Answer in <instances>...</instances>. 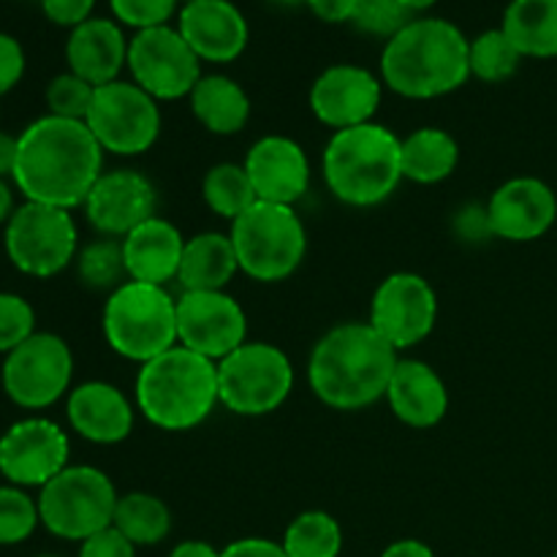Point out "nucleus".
<instances>
[{
  "label": "nucleus",
  "instance_id": "nucleus-1",
  "mask_svg": "<svg viewBox=\"0 0 557 557\" xmlns=\"http://www.w3.org/2000/svg\"><path fill=\"white\" fill-rule=\"evenodd\" d=\"M101 174L103 150L82 120L44 114L20 134L11 183L25 201L74 210Z\"/></svg>",
  "mask_w": 557,
  "mask_h": 557
},
{
  "label": "nucleus",
  "instance_id": "nucleus-2",
  "mask_svg": "<svg viewBox=\"0 0 557 557\" xmlns=\"http://www.w3.org/2000/svg\"><path fill=\"white\" fill-rule=\"evenodd\" d=\"M400 351L368 321H346L324 332L308 359L310 392L335 411H362L386 400Z\"/></svg>",
  "mask_w": 557,
  "mask_h": 557
},
{
  "label": "nucleus",
  "instance_id": "nucleus-3",
  "mask_svg": "<svg viewBox=\"0 0 557 557\" xmlns=\"http://www.w3.org/2000/svg\"><path fill=\"white\" fill-rule=\"evenodd\" d=\"M471 38L449 20L413 16L381 52V79L392 92L411 101L449 96L471 76Z\"/></svg>",
  "mask_w": 557,
  "mask_h": 557
},
{
  "label": "nucleus",
  "instance_id": "nucleus-4",
  "mask_svg": "<svg viewBox=\"0 0 557 557\" xmlns=\"http://www.w3.org/2000/svg\"><path fill=\"white\" fill-rule=\"evenodd\" d=\"M136 411L158 430L188 433L221 406L218 364L183 346L139 364L134 384Z\"/></svg>",
  "mask_w": 557,
  "mask_h": 557
},
{
  "label": "nucleus",
  "instance_id": "nucleus-5",
  "mask_svg": "<svg viewBox=\"0 0 557 557\" xmlns=\"http://www.w3.org/2000/svg\"><path fill=\"white\" fill-rule=\"evenodd\" d=\"M324 183L341 205L379 207L400 188V136L381 123L335 131L324 147Z\"/></svg>",
  "mask_w": 557,
  "mask_h": 557
},
{
  "label": "nucleus",
  "instance_id": "nucleus-6",
  "mask_svg": "<svg viewBox=\"0 0 557 557\" xmlns=\"http://www.w3.org/2000/svg\"><path fill=\"white\" fill-rule=\"evenodd\" d=\"M107 346L128 362L145 364L177 343V297L166 286L128 281L107 297L101 315Z\"/></svg>",
  "mask_w": 557,
  "mask_h": 557
},
{
  "label": "nucleus",
  "instance_id": "nucleus-7",
  "mask_svg": "<svg viewBox=\"0 0 557 557\" xmlns=\"http://www.w3.org/2000/svg\"><path fill=\"white\" fill-rule=\"evenodd\" d=\"M243 275L259 283L288 281L308 256V232L294 207L256 201L228 232Z\"/></svg>",
  "mask_w": 557,
  "mask_h": 557
},
{
  "label": "nucleus",
  "instance_id": "nucleus-8",
  "mask_svg": "<svg viewBox=\"0 0 557 557\" xmlns=\"http://www.w3.org/2000/svg\"><path fill=\"white\" fill-rule=\"evenodd\" d=\"M117 487L96 466H69L38 493L41 525L63 542H85L112 528Z\"/></svg>",
  "mask_w": 557,
  "mask_h": 557
},
{
  "label": "nucleus",
  "instance_id": "nucleus-9",
  "mask_svg": "<svg viewBox=\"0 0 557 557\" xmlns=\"http://www.w3.org/2000/svg\"><path fill=\"white\" fill-rule=\"evenodd\" d=\"M294 364L281 346L248 341L218 362L221 406L237 417H267L288 400Z\"/></svg>",
  "mask_w": 557,
  "mask_h": 557
},
{
  "label": "nucleus",
  "instance_id": "nucleus-10",
  "mask_svg": "<svg viewBox=\"0 0 557 557\" xmlns=\"http://www.w3.org/2000/svg\"><path fill=\"white\" fill-rule=\"evenodd\" d=\"M3 245L9 261L22 275L47 281L76 261L79 228L71 210L25 201L5 223Z\"/></svg>",
  "mask_w": 557,
  "mask_h": 557
},
{
  "label": "nucleus",
  "instance_id": "nucleus-11",
  "mask_svg": "<svg viewBox=\"0 0 557 557\" xmlns=\"http://www.w3.org/2000/svg\"><path fill=\"white\" fill-rule=\"evenodd\" d=\"M85 125L103 152L134 158L156 147L163 117L150 92L131 79H114L96 87Z\"/></svg>",
  "mask_w": 557,
  "mask_h": 557
},
{
  "label": "nucleus",
  "instance_id": "nucleus-12",
  "mask_svg": "<svg viewBox=\"0 0 557 557\" xmlns=\"http://www.w3.org/2000/svg\"><path fill=\"white\" fill-rule=\"evenodd\" d=\"M74 381V354L54 332H36L5 354L0 384L5 397L25 411H44L69 397Z\"/></svg>",
  "mask_w": 557,
  "mask_h": 557
},
{
  "label": "nucleus",
  "instance_id": "nucleus-13",
  "mask_svg": "<svg viewBox=\"0 0 557 557\" xmlns=\"http://www.w3.org/2000/svg\"><path fill=\"white\" fill-rule=\"evenodd\" d=\"M131 82L156 101H180L194 92L201 79V60L190 49L177 25L136 30L128 44Z\"/></svg>",
  "mask_w": 557,
  "mask_h": 557
},
{
  "label": "nucleus",
  "instance_id": "nucleus-14",
  "mask_svg": "<svg viewBox=\"0 0 557 557\" xmlns=\"http://www.w3.org/2000/svg\"><path fill=\"white\" fill-rule=\"evenodd\" d=\"M368 324L397 351L424 343L438 324L433 283L417 272H392L375 288Z\"/></svg>",
  "mask_w": 557,
  "mask_h": 557
},
{
  "label": "nucleus",
  "instance_id": "nucleus-15",
  "mask_svg": "<svg viewBox=\"0 0 557 557\" xmlns=\"http://www.w3.org/2000/svg\"><path fill=\"white\" fill-rule=\"evenodd\" d=\"M177 343L218 364L248 343V315L228 292H183L177 297Z\"/></svg>",
  "mask_w": 557,
  "mask_h": 557
},
{
  "label": "nucleus",
  "instance_id": "nucleus-16",
  "mask_svg": "<svg viewBox=\"0 0 557 557\" xmlns=\"http://www.w3.org/2000/svg\"><path fill=\"white\" fill-rule=\"evenodd\" d=\"M71 441L58 422L30 417L0 435V476L14 487H38L69 468Z\"/></svg>",
  "mask_w": 557,
  "mask_h": 557
},
{
  "label": "nucleus",
  "instance_id": "nucleus-17",
  "mask_svg": "<svg viewBox=\"0 0 557 557\" xmlns=\"http://www.w3.org/2000/svg\"><path fill=\"white\" fill-rule=\"evenodd\" d=\"M384 98V79L357 63H335L310 85V112L321 125L335 131L373 123Z\"/></svg>",
  "mask_w": 557,
  "mask_h": 557
},
{
  "label": "nucleus",
  "instance_id": "nucleus-18",
  "mask_svg": "<svg viewBox=\"0 0 557 557\" xmlns=\"http://www.w3.org/2000/svg\"><path fill=\"white\" fill-rule=\"evenodd\" d=\"M85 218L101 237L123 239L158 215V194L136 169H112L96 180L85 199Z\"/></svg>",
  "mask_w": 557,
  "mask_h": 557
},
{
  "label": "nucleus",
  "instance_id": "nucleus-19",
  "mask_svg": "<svg viewBox=\"0 0 557 557\" xmlns=\"http://www.w3.org/2000/svg\"><path fill=\"white\" fill-rule=\"evenodd\" d=\"M487 215L495 239L504 243H536L557 221V196L544 180L511 177L493 190Z\"/></svg>",
  "mask_w": 557,
  "mask_h": 557
},
{
  "label": "nucleus",
  "instance_id": "nucleus-20",
  "mask_svg": "<svg viewBox=\"0 0 557 557\" xmlns=\"http://www.w3.org/2000/svg\"><path fill=\"white\" fill-rule=\"evenodd\" d=\"M243 166L259 201L294 207L310 188L308 152L292 136H261L248 150Z\"/></svg>",
  "mask_w": 557,
  "mask_h": 557
},
{
  "label": "nucleus",
  "instance_id": "nucleus-21",
  "mask_svg": "<svg viewBox=\"0 0 557 557\" xmlns=\"http://www.w3.org/2000/svg\"><path fill=\"white\" fill-rule=\"evenodd\" d=\"M177 30L201 63H232L250 38L248 20L232 0H188L177 14Z\"/></svg>",
  "mask_w": 557,
  "mask_h": 557
},
{
  "label": "nucleus",
  "instance_id": "nucleus-22",
  "mask_svg": "<svg viewBox=\"0 0 557 557\" xmlns=\"http://www.w3.org/2000/svg\"><path fill=\"white\" fill-rule=\"evenodd\" d=\"M65 419L79 438L96 446H114L134 433L136 403L107 381H85L65 397Z\"/></svg>",
  "mask_w": 557,
  "mask_h": 557
},
{
  "label": "nucleus",
  "instance_id": "nucleus-23",
  "mask_svg": "<svg viewBox=\"0 0 557 557\" xmlns=\"http://www.w3.org/2000/svg\"><path fill=\"white\" fill-rule=\"evenodd\" d=\"M128 44L123 25L107 16H90L82 25L71 27L65 41V63L69 71L90 82L92 87L109 85L123 79V69H128Z\"/></svg>",
  "mask_w": 557,
  "mask_h": 557
},
{
  "label": "nucleus",
  "instance_id": "nucleus-24",
  "mask_svg": "<svg viewBox=\"0 0 557 557\" xmlns=\"http://www.w3.org/2000/svg\"><path fill=\"white\" fill-rule=\"evenodd\" d=\"M386 403L406 428L430 430L444 422L449 411V389L433 364L400 357L389 381Z\"/></svg>",
  "mask_w": 557,
  "mask_h": 557
},
{
  "label": "nucleus",
  "instance_id": "nucleus-25",
  "mask_svg": "<svg viewBox=\"0 0 557 557\" xmlns=\"http://www.w3.org/2000/svg\"><path fill=\"white\" fill-rule=\"evenodd\" d=\"M120 243H123L128 281L150 283V286H169L177 281L185 237L172 221L161 215L150 218Z\"/></svg>",
  "mask_w": 557,
  "mask_h": 557
},
{
  "label": "nucleus",
  "instance_id": "nucleus-26",
  "mask_svg": "<svg viewBox=\"0 0 557 557\" xmlns=\"http://www.w3.org/2000/svg\"><path fill=\"white\" fill-rule=\"evenodd\" d=\"M239 272L237 253L228 234L201 232L185 239L177 283L183 292H226Z\"/></svg>",
  "mask_w": 557,
  "mask_h": 557
},
{
  "label": "nucleus",
  "instance_id": "nucleus-27",
  "mask_svg": "<svg viewBox=\"0 0 557 557\" xmlns=\"http://www.w3.org/2000/svg\"><path fill=\"white\" fill-rule=\"evenodd\" d=\"M190 112L201 128L215 136H234L250 123V96L226 74H205L188 96Z\"/></svg>",
  "mask_w": 557,
  "mask_h": 557
},
{
  "label": "nucleus",
  "instance_id": "nucleus-28",
  "mask_svg": "<svg viewBox=\"0 0 557 557\" xmlns=\"http://www.w3.org/2000/svg\"><path fill=\"white\" fill-rule=\"evenodd\" d=\"M403 180L417 185H438L457 172L460 145L455 136L438 125H424L400 139Z\"/></svg>",
  "mask_w": 557,
  "mask_h": 557
},
{
  "label": "nucleus",
  "instance_id": "nucleus-29",
  "mask_svg": "<svg viewBox=\"0 0 557 557\" xmlns=\"http://www.w3.org/2000/svg\"><path fill=\"white\" fill-rule=\"evenodd\" d=\"M500 27L522 58H557V0H511Z\"/></svg>",
  "mask_w": 557,
  "mask_h": 557
},
{
  "label": "nucleus",
  "instance_id": "nucleus-30",
  "mask_svg": "<svg viewBox=\"0 0 557 557\" xmlns=\"http://www.w3.org/2000/svg\"><path fill=\"white\" fill-rule=\"evenodd\" d=\"M174 517L166 500L152 493H125L117 498L112 528H117L134 547H156L172 533Z\"/></svg>",
  "mask_w": 557,
  "mask_h": 557
},
{
  "label": "nucleus",
  "instance_id": "nucleus-31",
  "mask_svg": "<svg viewBox=\"0 0 557 557\" xmlns=\"http://www.w3.org/2000/svg\"><path fill=\"white\" fill-rule=\"evenodd\" d=\"M201 199L215 215L237 221L259 201L243 163H215L201 180Z\"/></svg>",
  "mask_w": 557,
  "mask_h": 557
},
{
  "label": "nucleus",
  "instance_id": "nucleus-32",
  "mask_svg": "<svg viewBox=\"0 0 557 557\" xmlns=\"http://www.w3.org/2000/svg\"><path fill=\"white\" fill-rule=\"evenodd\" d=\"M281 547L288 557H341L343 528L330 511H302L288 522Z\"/></svg>",
  "mask_w": 557,
  "mask_h": 557
},
{
  "label": "nucleus",
  "instance_id": "nucleus-33",
  "mask_svg": "<svg viewBox=\"0 0 557 557\" xmlns=\"http://www.w3.org/2000/svg\"><path fill=\"white\" fill-rule=\"evenodd\" d=\"M76 275L79 283L90 292H109L128 283V272H125V256L123 243L112 237H101L87 243L76 253Z\"/></svg>",
  "mask_w": 557,
  "mask_h": 557
},
{
  "label": "nucleus",
  "instance_id": "nucleus-34",
  "mask_svg": "<svg viewBox=\"0 0 557 557\" xmlns=\"http://www.w3.org/2000/svg\"><path fill=\"white\" fill-rule=\"evenodd\" d=\"M522 60L525 58H522L520 49L511 44V38L506 36L504 27H490V30L479 33L476 38H471V47H468L471 76L490 82V85L511 79V76L520 71Z\"/></svg>",
  "mask_w": 557,
  "mask_h": 557
},
{
  "label": "nucleus",
  "instance_id": "nucleus-35",
  "mask_svg": "<svg viewBox=\"0 0 557 557\" xmlns=\"http://www.w3.org/2000/svg\"><path fill=\"white\" fill-rule=\"evenodd\" d=\"M41 525L38 500L27 495V490L3 484L0 487V547H14L27 542Z\"/></svg>",
  "mask_w": 557,
  "mask_h": 557
},
{
  "label": "nucleus",
  "instance_id": "nucleus-36",
  "mask_svg": "<svg viewBox=\"0 0 557 557\" xmlns=\"http://www.w3.org/2000/svg\"><path fill=\"white\" fill-rule=\"evenodd\" d=\"M92 96H96V87L90 82L76 76L74 71H65V74H58L47 85L49 114L63 120H82L85 123Z\"/></svg>",
  "mask_w": 557,
  "mask_h": 557
},
{
  "label": "nucleus",
  "instance_id": "nucleus-37",
  "mask_svg": "<svg viewBox=\"0 0 557 557\" xmlns=\"http://www.w3.org/2000/svg\"><path fill=\"white\" fill-rule=\"evenodd\" d=\"M411 20L413 14L403 5V0H357V11H354L351 16V25L357 27V30L389 41V38L397 36Z\"/></svg>",
  "mask_w": 557,
  "mask_h": 557
},
{
  "label": "nucleus",
  "instance_id": "nucleus-38",
  "mask_svg": "<svg viewBox=\"0 0 557 557\" xmlns=\"http://www.w3.org/2000/svg\"><path fill=\"white\" fill-rule=\"evenodd\" d=\"M36 335V310L25 297L0 292V354H11L16 346Z\"/></svg>",
  "mask_w": 557,
  "mask_h": 557
},
{
  "label": "nucleus",
  "instance_id": "nucleus-39",
  "mask_svg": "<svg viewBox=\"0 0 557 557\" xmlns=\"http://www.w3.org/2000/svg\"><path fill=\"white\" fill-rule=\"evenodd\" d=\"M177 3L180 0H109L114 20L123 27H134V33L169 25L172 16L180 14Z\"/></svg>",
  "mask_w": 557,
  "mask_h": 557
},
{
  "label": "nucleus",
  "instance_id": "nucleus-40",
  "mask_svg": "<svg viewBox=\"0 0 557 557\" xmlns=\"http://www.w3.org/2000/svg\"><path fill=\"white\" fill-rule=\"evenodd\" d=\"M451 232H455V237L466 245H484L490 243V239H495L493 223H490L487 215V201H484V205H476V201L462 205L460 210L451 215Z\"/></svg>",
  "mask_w": 557,
  "mask_h": 557
},
{
  "label": "nucleus",
  "instance_id": "nucleus-41",
  "mask_svg": "<svg viewBox=\"0 0 557 557\" xmlns=\"http://www.w3.org/2000/svg\"><path fill=\"white\" fill-rule=\"evenodd\" d=\"M25 49L11 33H0V96L14 90L25 76Z\"/></svg>",
  "mask_w": 557,
  "mask_h": 557
},
{
  "label": "nucleus",
  "instance_id": "nucleus-42",
  "mask_svg": "<svg viewBox=\"0 0 557 557\" xmlns=\"http://www.w3.org/2000/svg\"><path fill=\"white\" fill-rule=\"evenodd\" d=\"M76 557H136V547L117 528H107V531L85 539Z\"/></svg>",
  "mask_w": 557,
  "mask_h": 557
},
{
  "label": "nucleus",
  "instance_id": "nucleus-43",
  "mask_svg": "<svg viewBox=\"0 0 557 557\" xmlns=\"http://www.w3.org/2000/svg\"><path fill=\"white\" fill-rule=\"evenodd\" d=\"M92 5H96V0H41L47 20L63 27H76L85 20H90Z\"/></svg>",
  "mask_w": 557,
  "mask_h": 557
},
{
  "label": "nucleus",
  "instance_id": "nucleus-44",
  "mask_svg": "<svg viewBox=\"0 0 557 557\" xmlns=\"http://www.w3.org/2000/svg\"><path fill=\"white\" fill-rule=\"evenodd\" d=\"M221 557H288L286 549L281 547V542H272V539H237L228 547L221 549Z\"/></svg>",
  "mask_w": 557,
  "mask_h": 557
},
{
  "label": "nucleus",
  "instance_id": "nucleus-45",
  "mask_svg": "<svg viewBox=\"0 0 557 557\" xmlns=\"http://www.w3.org/2000/svg\"><path fill=\"white\" fill-rule=\"evenodd\" d=\"M305 5L319 20L332 22V25H337V22H351L354 11H357V0H305Z\"/></svg>",
  "mask_w": 557,
  "mask_h": 557
},
{
  "label": "nucleus",
  "instance_id": "nucleus-46",
  "mask_svg": "<svg viewBox=\"0 0 557 557\" xmlns=\"http://www.w3.org/2000/svg\"><path fill=\"white\" fill-rule=\"evenodd\" d=\"M16 150H20V136L0 131V177L3 180L14 177Z\"/></svg>",
  "mask_w": 557,
  "mask_h": 557
},
{
  "label": "nucleus",
  "instance_id": "nucleus-47",
  "mask_svg": "<svg viewBox=\"0 0 557 557\" xmlns=\"http://www.w3.org/2000/svg\"><path fill=\"white\" fill-rule=\"evenodd\" d=\"M381 557H435V553L430 544L419 542V539H400V542L389 544Z\"/></svg>",
  "mask_w": 557,
  "mask_h": 557
},
{
  "label": "nucleus",
  "instance_id": "nucleus-48",
  "mask_svg": "<svg viewBox=\"0 0 557 557\" xmlns=\"http://www.w3.org/2000/svg\"><path fill=\"white\" fill-rule=\"evenodd\" d=\"M169 557H221V549L212 547L210 542H201V539H188V542H180Z\"/></svg>",
  "mask_w": 557,
  "mask_h": 557
},
{
  "label": "nucleus",
  "instance_id": "nucleus-49",
  "mask_svg": "<svg viewBox=\"0 0 557 557\" xmlns=\"http://www.w3.org/2000/svg\"><path fill=\"white\" fill-rule=\"evenodd\" d=\"M16 212V201H14V188L9 185V180L0 177V226L11 221V215Z\"/></svg>",
  "mask_w": 557,
  "mask_h": 557
},
{
  "label": "nucleus",
  "instance_id": "nucleus-50",
  "mask_svg": "<svg viewBox=\"0 0 557 557\" xmlns=\"http://www.w3.org/2000/svg\"><path fill=\"white\" fill-rule=\"evenodd\" d=\"M438 3V0H403V5H406L411 14H419V11H428L433 9V5Z\"/></svg>",
  "mask_w": 557,
  "mask_h": 557
},
{
  "label": "nucleus",
  "instance_id": "nucleus-51",
  "mask_svg": "<svg viewBox=\"0 0 557 557\" xmlns=\"http://www.w3.org/2000/svg\"><path fill=\"white\" fill-rule=\"evenodd\" d=\"M270 3H275V5H299V3H305V0H270Z\"/></svg>",
  "mask_w": 557,
  "mask_h": 557
},
{
  "label": "nucleus",
  "instance_id": "nucleus-52",
  "mask_svg": "<svg viewBox=\"0 0 557 557\" xmlns=\"http://www.w3.org/2000/svg\"><path fill=\"white\" fill-rule=\"evenodd\" d=\"M38 557H60V555H38Z\"/></svg>",
  "mask_w": 557,
  "mask_h": 557
},
{
  "label": "nucleus",
  "instance_id": "nucleus-53",
  "mask_svg": "<svg viewBox=\"0 0 557 557\" xmlns=\"http://www.w3.org/2000/svg\"><path fill=\"white\" fill-rule=\"evenodd\" d=\"M183 3H188V0H183Z\"/></svg>",
  "mask_w": 557,
  "mask_h": 557
},
{
  "label": "nucleus",
  "instance_id": "nucleus-54",
  "mask_svg": "<svg viewBox=\"0 0 557 557\" xmlns=\"http://www.w3.org/2000/svg\"><path fill=\"white\" fill-rule=\"evenodd\" d=\"M553 557H557V553H555V555H553Z\"/></svg>",
  "mask_w": 557,
  "mask_h": 557
}]
</instances>
